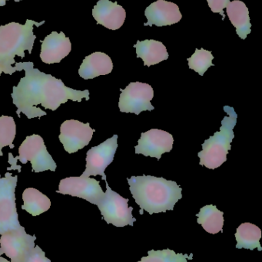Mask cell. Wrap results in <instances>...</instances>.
I'll list each match as a JSON object with an SVG mask.
<instances>
[{"instance_id":"603a6c76","label":"cell","mask_w":262,"mask_h":262,"mask_svg":"<svg viewBox=\"0 0 262 262\" xmlns=\"http://www.w3.org/2000/svg\"><path fill=\"white\" fill-rule=\"evenodd\" d=\"M214 58H215L210 51L204 49H196L195 53L191 58H188L187 61H189V69L203 76L209 68L215 66L212 63Z\"/></svg>"},{"instance_id":"f1b7e54d","label":"cell","mask_w":262,"mask_h":262,"mask_svg":"<svg viewBox=\"0 0 262 262\" xmlns=\"http://www.w3.org/2000/svg\"><path fill=\"white\" fill-rule=\"evenodd\" d=\"M0 262H9L6 258H3V257L0 256Z\"/></svg>"},{"instance_id":"484cf974","label":"cell","mask_w":262,"mask_h":262,"mask_svg":"<svg viewBox=\"0 0 262 262\" xmlns=\"http://www.w3.org/2000/svg\"><path fill=\"white\" fill-rule=\"evenodd\" d=\"M209 7L212 9L214 13H219L223 16V20L226 18L224 13L225 8L227 7L230 3V0H207Z\"/></svg>"},{"instance_id":"ffe728a7","label":"cell","mask_w":262,"mask_h":262,"mask_svg":"<svg viewBox=\"0 0 262 262\" xmlns=\"http://www.w3.org/2000/svg\"><path fill=\"white\" fill-rule=\"evenodd\" d=\"M23 205L22 209L32 216H37L49 210L51 201L46 195L35 188H28L23 193Z\"/></svg>"},{"instance_id":"f546056e","label":"cell","mask_w":262,"mask_h":262,"mask_svg":"<svg viewBox=\"0 0 262 262\" xmlns=\"http://www.w3.org/2000/svg\"><path fill=\"white\" fill-rule=\"evenodd\" d=\"M4 72V69H3V66H0V76H1V74Z\"/></svg>"},{"instance_id":"5bb4252c","label":"cell","mask_w":262,"mask_h":262,"mask_svg":"<svg viewBox=\"0 0 262 262\" xmlns=\"http://www.w3.org/2000/svg\"><path fill=\"white\" fill-rule=\"evenodd\" d=\"M148 21L145 26L153 25L162 26H172L178 23L183 18L179 7L175 3L166 0H158L148 6L145 11Z\"/></svg>"},{"instance_id":"ba28073f","label":"cell","mask_w":262,"mask_h":262,"mask_svg":"<svg viewBox=\"0 0 262 262\" xmlns=\"http://www.w3.org/2000/svg\"><path fill=\"white\" fill-rule=\"evenodd\" d=\"M35 235L26 233L23 226L6 232L0 238V256L5 254L11 262H26L35 249Z\"/></svg>"},{"instance_id":"8fae6325","label":"cell","mask_w":262,"mask_h":262,"mask_svg":"<svg viewBox=\"0 0 262 262\" xmlns=\"http://www.w3.org/2000/svg\"><path fill=\"white\" fill-rule=\"evenodd\" d=\"M118 135H114L111 138L97 146L91 148L86 154V170L83 176L90 177L91 176L100 175L106 181L105 170L112 163L115 152L118 148Z\"/></svg>"},{"instance_id":"d6986e66","label":"cell","mask_w":262,"mask_h":262,"mask_svg":"<svg viewBox=\"0 0 262 262\" xmlns=\"http://www.w3.org/2000/svg\"><path fill=\"white\" fill-rule=\"evenodd\" d=\"M226 12L231 23L236 29L238 36L241 39H246L252 32L249 10L246 5L240 0H234L228 5Z\"/></svg>"},{"instance_id":"ac0fdd59","label":"cell","mask_w":262,"mask_h":262,"mask_svg":"<svg viewBox=\"0 0 262 262\" xmlns=\"http://www.w3.org/2000/svg\"><path fill=\"white\" fill-rule=\"evenodd\" d=\"M136 49L137 58H141L144 66L150 67L169 58L166 46L161 41L153 39L138 41L134 45Z\"/></svg>"},{"instance_id":"7a4b0ae2","label":"cell","mask_w":262,"mask_h":262,"mask_svg":"<svg viewBox=\"0 0 262 262\" xmlns=\"http://www.w3.org/2000/svg\"><path fill=\"white\" fill-rule=\"evenodd\" d=\"M129 189L135 203L150 215L173 210L178 200L183 198V189L176 182L163 177L143 175L127 179Z\"/></svg>"},{"instance_id":"277c9868","label":"cell","mask_w":262,"mask_h":262,"mask_svg":"<svg viewBox=\"0 0 262 262\" xmlns=\"http://www.w3.org/2000/svg\"><path fill=\"white\" fill-rule=\"evenodd\" d=\"M224 111L229 115L221 121L220 131L203 143V150L198 152L199 164L210 169H215L221 166L227 160V155L230 150L231 143L235 138L233 129L237 124L238 115L235 109L229 106H225Z\"/></svg>"},{"instance_id":"4316f807","label":"cell","mask_w":262,"mask_h":262,"mask_svg":"<svg viewBox=\"0 0 262 262\" xmlns=\"http://www.w3.org/2000/svg\"><path fill=\"white\" fill-rule=\"evenodd\" d=\"M26 262H52L46 256V253L38 247V246H35L33 252L31 254L29 258Z\"/></svg>"},{"instance_id":"52a82bcc","label":"cell","mask_w":262,"mask_h":262,"mask_svg":"<svg viewBox=\"0 0 262 262\" xmlns=\"http://www.w3.org/2000/svg\"><path fill=\"white\" fill-rule=\"evenodd\" d=\"M18 177L6 172L0 176V235L22 227L15 204V188Z\"/></svg>"},{"instance_id":"7c38bea8","label":"cell","mask_w":262,"mask_h":262,"mask_svg":"<svg viewBox=\"0 0 262 262\" xmlns=\"http://www.w3.org/2000/svg\"><path fill=\"white\" fill-rule=\"evenodd\" d=\"M95 131L91 128L89 123L83 124L76 120H69L62 124L58 138L65 150L73 154L89 144Z\"/></svg>"},{"instance_id":"83f0119b","label":"cell","mask_w":262,"mask_h":262,"mask_svg":"<svg viewBox=\"0 0 262 262\" xmlns=\"http://www.w3.org/2000/svg\"><path fill=\"white\" fill-rule=\"evenodd\" d=\"M6 1H9V0H0V6H6Z\"/></svg>"},{"instance_id":"9a60e30c","label":"cell","mask_w":262,"mask_h":262,"mask_svg":"<svg viewBox=\"0 0 262 262\" xmlns=\"http://www.w3.org/2000/svg\"><path fill=\"white\" fill-rule=\"evenodd\" d=\"M72 50L70 39L64 32H52L42 41L40 58L46 64L59 63Z\"/></svg>"},{"instance_id":"cb8c5ba5","label":"cell","mask_w":262,"mask_h":262,"mask_svg":"<svg viewBox=\"0 0 262 262\" xmlns=\"http://www.w3.org/2000/svg\"><path fill=\"white\" fill-rule=\"evenodd\" d=\"M16 134V125L15 121L12 117H0V157H3V152L2 151L5 146H9L13 148L12 145Z\"/></svg>"},{"instance_id":"9c48e42d","label":"cell","mask_w":262,"mask_h":262,"mask_svg":"<svg viewBox=\"0 0 262 262\" xmlns=\"http://www.w3.org/2000/svg\"><path fill=\"white\" fill-rule=\"evenodd\" d=\"M118 107L123 113H132L138 115L144 111L154 110L151 101L154 98L152 86L146 83L132 82L125 89H120Z\"/></svg>"},{"instance_id":"44dd1931","label":"cell","mask_w":262,"mask_h":262,"mask_svg":"<svg viewBox=\"0 0 262 262\" xmlns=\"http://www.w3.org/2000/svg\"><path fill=\"white\" fill-rule=\"evenodd\" d=\"M237 245L236 249H246L254 250L258 249L262 250L260 245L261 238V231L258 226L252 223H245L240 225L235 233Z\"/></svg>"},{"instance_id":"e0dca14e","label":"cell","mask_w":262,"mask_h":262,"mask_svg":"<svg viewBox=\"0 0 262 262\" xmlns=\"http://www.w3.org/2000/svg\"><path fill=\"white\" fill-rule=\"evenodd\" d=\"M113 69V63L109 55L97 52L88 55L80 66L78 75L85 80L93 79L109 75Z\"/></svg>"},{"instance_id":"7402d4cb","label":"cell","mask_w":262,"mask_h":262,"mask_svg":"<svg viewBox=\"0 0 262 262\" xmlns=\"http://www.w3.org/2000/svg\"><path fill=\"white\" fill-rule=\"evenodd\" d=\"M223 212L218 210L216 206L213 205H208L200 209L197 214L198 223L201 225L203 229L210 234L218 233L223 232L224 226V217Z\"/></svg>"},{"instance_id":"2e32d148","label":"cell","mask_w":262,"mask_h":262,"mask_svg":"<svg viewBox=\"0 0 262 262\" xmlns=\"http://www.w3.org/2000/svg\"><path fill=\"white\" fill-rule=\"evenodd\" d=\"M92 16L97 23L110 30H118L124 24L126 12L117 2L99 0L92 9Z\"/></svg>"},{"instance_id":"30bf717a","label":"cell","mask_w":262,"mask_h":262,"mask_svg":"<svg viewBox=\"0 0 262 262\" xmlns=\"http://www.w3.org/2000/svg\"><path fill=\"white\" fill-rule=\"evenodd\" d=\"M56 192L78 197L96 206L105 195L99 181L83 175L63 179L60 181Z\"/></svg>"},{"instance_id":"5b68a950","label":"cell","mask_w":262,"mask_h":262,"mask_svg":"<svg viewBox=\"0 0 262 262\" xmlns=\"http://www.w3.org/2000/svg\"><path fill=\"white\" fill-rule=\"evenodd\" d=\"M18 157H15L14 165L20 171L21 166H16V160H19L23 164L30 162L32 172H41L46 170L55 172L57 165L52 159V156L48 152L44 140L37 134L28 136L18 148Z\"/></svg>"},{"instance_id":"6da1fadb","label":"cell","mask_w":262,"mask_h":262,"mask_svg":"<svg viewBox=\"0 0 262 262\" xmlns=\"http://www.w3.org/2000/svg\"><path fill=\"white\" fill-rule=\"evenodd\" d=\"M17 71H25V77L18 85L12 88V103L17 107L16 114L20 118L23 113L29 119L47 115L39 107L55 111L69 100L81 102L83 98L89 100V90L78 91L66 87L63 81L34 69L32 62H15Z\"/></svg>"},{"instance_id":"3957f363","label":"cell","mask_w":262,"mask_h":262,"mask_svg":"<svg viewBox=\"0 0 262 262\" xmlns=\"http://www.w3.org/2000/svg\"><path fill=\"white\" fill-rule=\"evenodd\" d=\"M44 23L45 21L37 23L27 19L25 25L10 23L0 26V66L4 69V73L12 75L16 72V69L12 66L15 64V55L23 58L25 51L32 53L36 39L33 34V26L38 27Z\"/></svg>"},{"instance_id":"8992f818","label":"cell","mask_w":262,"mask_h":262,"mask_svg":"<svg viewBox=\"0 0 262 262\" xmlns=\"http://www.w3.org/2000/svg\"><path fill=\"white\" fill-rule=\"evenodd\" d=\"M106 192L101 201L98 203V209L101 212L103 220L108 224H112L115 227H125L134 226L136 221L133 215V208L129 207V199L123 196L112 190L106 180Z\"/></svg>"},{"instance_id":"4fadbf2b","label":"cell","mask_w":262,"mask_h":262,"mask_svg":"<svg viewBox=\"0 0 262 262\" xmlns=\"http://www.w3.org/2000/svg\"><path fill=\"white\" fill-rule=\"evenodd\" d=\"M173 143L172 134L163 130L152 129L142 133L138 144L135 146V154L155 157L159 160L163 154L172 150Z\"/></svg>"},{"instance_id":"d4e9b609","label":"cell","mask_w":262,"mask_h":262,"mask_svg":"<svg viewBox=\"0 0 262 262\" xmlns=\"http://www.w3.org/2000/svg\"><path fill=\"white\" fill-rule=\"evenodd\" d=\"M188 258L192 259V255L189 258L187 254L175 253L171 249H165L149 251L148 256L143 257L141 261L138 262H188Z\"/></svg>"}]
</instances>
